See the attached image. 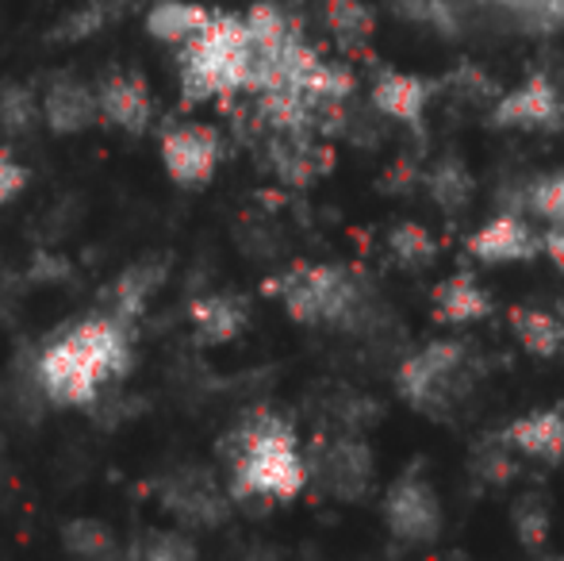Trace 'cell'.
<instances>
[{
	"label": "cell",
	"mask_w": 564,
	"mask_h": 561,
	"mask_svg": "<svg viewBox=\"0 0 564 561\" xmlns=\"http://www.w3.org/2000/svg\"><path fill=\"white\" fill-rule=\"evenodd\" d=\"M131 366V327L116 315H93L43 346L35 381L54 404H93L100 385L127 374Z\"/></svg>",
	"instance_id": "1"
},
{
	"label": "cell",
	"mask_w": 564,
	"mask_h": 561,
	"mask_svg": "<svg viewBox=\"0 0 564 561\" xmlns=\"http://www.w3.org/2000/svg\"><path fill=\"white\" fill-rule=\"evenodd\" d=\"M230 496L235 500H292L307 485L296 434L276 416H253L230 434Z\"/></svg>",
	"instance_id": "2"
},
{
	"label": "cell",
	"mask_w": 564,
	"mask_h": 561,
	"mask_svg": "<svg viewBox=\"0 0 564 561\" xmlns=\"http://www.w3.org/2000/svg\"><path fill=\"white\" fill-rule=\"evenodd\" d=\"M250 69L253 43L246 20L212 12V20L188 43H181V97L188 108L216 97H235L250 89Z\"/></svg>",
	"instance_id": "3"
},
{
	"label": "cell",
	"mask_w": 564,
	"mask_h": 561,
	"mask_svg": "<svg viewBox=\"0 0 564 561\" xmlns=\"http://www.w3.org/2000/svg\"><path fill=\"white\" fill-rule=\"evenodd\" d=\"M273 296H281L284 312L296 323H346L361 312V281L357 273L341 270V266H292L284 278L265 284Z\"/></svg>",
	"instance_id": "4"
},
{
	"label": "cell",
	"mask_w": 564,
	"mask_h": 561,
	"mask_svg": "<svg viewBox=\"0 0 564 561\" xmlns=\"http://www.w3.org/2000/svg\"><path fill=\"white\" fill-rule=\"evenodd\" d=\"M460 366H465V346L453 343H431L423 350H415L408 362L400 366V397L411 400L415 408H434V404H446L453 381H457Z\"/></svg>",
	"instance_id": "5"
},
{
	"label": "cell",
	"mask_w": 564,
	"mask_h": 561,
	"mask_svg": "<svg viewBox=\"0 0 564 561\" xmlns=\"http://www.w3.org/2000/svg\"><path fill=\"white\" fill-rule=\"evenodd\" d=\"M162 162L177 185H208L219 165V131L208 123H177L162 136Z\"/></svg>",
	"instance_id": "6"
},
{
	"label": "cell",
	"mask_w": 564,
	"mask_h": 561,
	"mask_svg": "<svg viewBox=\"0 0 564 561\" xmlns=\"http://www.w3.org/2000/svg\"><path fill=\"white\" fill-rule=\"evenodd\" d=\"M384 519L388 531L403 542H431L442 531V508L438 496L426 481L400 477L384 496Z\"/></svg>",
	"instance_id": "7"
},
{
	"label": "cell",
	"mask_w": 564,
	"mask_h": 561,
	"mask_svg": "<svg viewBox=\"0 0 564 561\" xmlns=\"http://www.w3.org/2000/svg\"><path fill=\"white\" fill-rule=\"evenodd\" d=\"M162 508L173 511L181 524L216 527L227 516V500L219 485L200 470H181L162 481Z\"/></svg>",
	"instance_id": "8"
},
{
	"label": "cell",
	"mask_w": 564,
	"mask_h": 561,
	"mask_svg": "<svg viewBox=\"0 0 564 561\" xmlns=\"http://www.w3.org/2000/svg\"><path fill=\"white\" fill-rule=\"evenodd\" d=\"M557 120H561V93L542 74H534L519 89L499 97L496 112H491V123H499V128H553Z\"/></svg>",
	"instance_id": "9"
},
{
	"label": "cell",
	"mask_w": 564,
	"mask_h": 561,
	"mask_svg": "<svg viewBox=\"0 0 564 561\" xmlns=\"http://www.w3.org/2000/svg\"><path fill=\"white\" fill-rule=\"evenodd\" d=\"M473 258L488 266H507V262H527L542 250V235L530 231V224L522 216H496L468 239Z\"/></svg>",
	"instance_id": "10"
},
{
	"label": "cell",
	"mask_w": 564,
	"mask_h": 561,
	"mask_svg": "<svg viewBox=\"0 0 564 561\" xmlns=\"http://www.w3.org/2000/svg\"><path fill=\"white\" fill-rule=\"evenodd\" d=\"M269 170L292 188H304L327 170V150H319L312 142L307 131H296V128H273V139H269Z\"/></svg>",
	"instance_id": "11"
},
{
	"label": "cell",
	"mask_w": 564,
	"mask_h": 561,
	"mask_svg": "<svg viewBox=\"0 0 564 561\" xmlns=\"http://www.w3.org/2000/svg\"><path fill=\"white\" fill-rule=\"evenodd\" d=\"M100 100V120L123 128L131 136H142L154 116V97H150L147 82L139 74H112L105 77V85L97 89Z\"/></svg>",
	"instance_id": "12"
},
{
	"label": "cell",
	"mask_w": 564,
	"mask_h": 561,
	"mask_svg": "<svg viewBox=\"0 0 564 561\" xmlns=\"http://www.w3.org/2000/svg\"><path fill=\"white\" fill-rule=\"evenodd\" d=\"M43 120L54 136H77L100 120V100L89 85L74 82V77H58L43 93Z\"/></svg>",
	"instance_id": "13"
},
{
	"label": "cell",
	"mask_w": 564,
	"mask_h": 561,
	"mask_svg": "<svg viewBox=\"0 0 564 561\" xmlns=\"http://www.w3.org/2000/svg\"><path fill=\"white\" fill-rule=\"evenodd\" d=\"M165 273L170 270H165L162 258H142V262L127 266V270L116 278L112 292H108V296H112V312L108 315H116V320H123L127 327H131V323L147 312L154 292L165 284Z\"/></svg>",
	"instance_id": "14"
},
{
	"label": "cell",
	"mask_w": 564,
	"mask_h": 561,
	"mask_svg": "<svg viewBox=\"0 0 564 561\" xmlns=\"http://www.w3.org/2000/svg\"><path fill=\"white\" fill-rule=\"evenodd\" d=\"M431 100V85L415 74H400V69H384L372 85V105L400 123H419Z\"/></svg>",
	"instance_id": "15"
},
{
	"label": "cell",
	"mask_w": 564,
	"mask_h": 561,
	"mask_svg": "<svg viewBox=\"0 0 564 561\" xmlns=\"http://www.w3.org/2000/svg\"><path fill=\"white\" fill-rule=\"evenodd\" d=\"M188 320L196 327V338L208 346H224L230 338L242 335L246 327V304L235 296H224V292H212V296L193 300L188 308Z\"/></svg>",
	"instance_id": "16"
},
{
	"label": "cell",
	"mask_w": 564,
	"mask_h": 561,
	"mask_svg": "<svg viewBox=\"0 0 564 561\" xmlns=\"http://www.w3.org/2000/svg\"><path fill=\"white\" fill-rule=\"evenodd\" d=\"M323 477H327L330 493L341 496V500H357V496L369 488V477H372V457L361 442H349L341 439L335 446L327 450L323 457Z\"/></svg>",
	"instance_id": "17"
},
{
	"label": "cell",
	"mask_w": 564,
	"mask_h": 561,
	"mask_svg": "<svg viewBox=\"0 0 564 561\" xmlns=\"http://www.w3.org/2000/svg\"><path fill=\"white\" fill-rule=\"evenodd\" d=\"M519 454L542 457V462H557L564 454V416L561 412H534L522 416L507 427L503 434Z\"/></svg>",
	"instance_id": "18"
},
{
	"label": "cell",
	"mask_w": 564,
	"mask_h": 561,
	"mask_svg": "<svg viewBox=\"0 0 564 561\" xmlns=\"http://www.w3.org/2000/svg\"><path fill=\"white\" fill-rule=\"evenodd\" d=\"M212 20V12L204 4H193V0H158L147 12V31L158 39V43H188L204 23Z\"/></svg>",
	"instance_id": "19"
},
{
	"label": "cell",
	"mask_w": 564,
	"mask_h": 561,
	"mask_svg": "<svg viewBox=\"0 0 564 561\" xmlns=\"http://www.w3.org/2000/svg\"><path fill=\"white\" fill-rule=\"evenodd\" d=\"M434 312L442 323H476L491 312V300L468 273H453L434 289Z\"/></svg>",
	"instance_id": "20"
},
{
	"label": "cell",
	"mask_w": 564,
	"mask_h": 561,
	"mask_svg": "<svg viewBox=\"0 0 564 561\" xmlns=\"http://www.w3.org/2000/svg\"><path fill=\"white\" fill-rule=\"evenodd\" d=\"M511 327L519 335V343L527 346L538 358H553L564 346V323L553 312H542V308H514L511 312Z\"/></svg>",
	"instance_id": "21"
},
{
	"label": "cell",
	"mask_w": 564,
	"mask_h": 561,
	"mask_svg": "<svg viewBox=\"0 0 564 561\" xmlns=\"http://www.w3.org/2000/svg\"><path fill=\"white\" fill-rule=\"evenodd\" d=\"M43 116V100L28 85H4L0 89V131L4 136H28Z\"/></svg>",
	"instance_id": "22"
},
{
	"label": "cell",
	"mask_w": 564,
	"mask_h": 561,
	"mask_svg": "<svg viewBox=\"0 0 564 561\" xmlns=\"http://www.w3.org/2000/svg\"><path fill=\"white\" fill-rule=\"evenodd\" d=\"M62 542L77 558H112L119 550L112 531L105 524H97V519H69L66 531H62Z\"/></svg>",
	"instance_id": "23"
},
{
	"label": "cell",
	"mask_w": 564,
	"mask_h": 561,
	"mask_svg": "<svg viewBox=\"0 0 564 561\" xmlns=\"http://www.w3.org/2000/svg\"><path fill=\"white\" fill-rule=\"evenodd\" d=\"M388 247H392L395 262L411 266V270H419V266H431L434 255H438V247H434L431 231H426L423 224H400L392 235H388Z\"/></svg>",
	"instance_id": "24"
},
{
	"label": "cell",
	"mask_w": 564,
	"mask_h": 561,
	"mask_svg": "<svg viewBox=\"0 0 564 561\" xmlns=\"http://www.w3.org/2000/svg\"><path fill=\"white\" fill-rule=\"evenodd\" d=\"M327 23L341 43L357 46L372 35V12L361 0H327Z\"/></svg>",
	"instance_id": "25"
},
{
	"label": "cell",
	"mask_w": 564,
	"mask_h": 561,
	"mask_svg": "<svg viewBox=\"0 0 564 561\" xmlns=\"http://www.w3.org/2000/svg\"><path fill=\"white\" fill-rule=\"evenodd\" d=\"M127 558H142V561H193L196 558V542L185 539L181 531H154L147 539H139Z\"/></svg>",
	"instance_id": "26"
},
{
	"label": "cell",
	"mask_w": 564,
	"mask_h": 561,
	"mask_svg": "<svg viewBox=\"0 0 564 561\" xmlns=\"http://www.w3.org/2000/svg\"><path fill=\"white\" fill-rule=\"evenodd\" d=\"M108 20H112V0H89L85 8H74V12L62 20L58 43H82V39H93L97 31L108 28Z\"/></svg>",
	"instance_id": "27"
},
{
	"label": "cell",
	"mask_w": 564,
	"mask_h": 561,
	"mask_svg": "<svg viewBox=\"0 0 564 561\" xmlns=\"http://www.w3.org/2000/svg\"><path fill=\"white\" fill-rule=\"evenodd\" d=\"M530 212L545 219L550 227H564V173H550V177L534 181L527 196Z\"/></svg>",
	"instance_id": "28"
},
{
	"label": "cell",
	"mask_w": 564,
	"mask_h": 561,
	"mask_svg": "<svg viewBox=\"0 0 564 561\" xmlns=\"http://www.w3.org/2000/svg\"><path fill=\"white\" fill-rule=\"evenodd\" d=\"M431 193H434V201H438L446 212H457L460 204H468L473 181H468V173L460 170L457 162H442L438 173L431 177Z\"/></svg>",
	"instance_id": "29"
},
{
	"label": "cell",
	"mask_w": 564,
	"mask_h": 561,
	"mask_svg": "<svg viewBox=\"0 0 564 561\" xmlns=\"http://www.w3.org/2000/svg\"><path fill=\"white\" fill-rule=\"evenodd\" d=\"M395 12L408 15L411 23H423V28L446 31V35L457 31V12H453L449 0H395Z\"/></svg>",
	"instance_id": "30"
},
{
	"label": "cell",
	"mask_w": 564,
	"mask_h": 561,
	"mask_svg": "<svg viewBox=\"0 0 564 561\" xmlns=\"http://www.w3.org/2000/svg\"><path fill=\"white\" fill-rule=\"evenodd\" d=\"M23 185H28V170L12 154H0V204L12 201Z\"/></svg>",
	"instance_id": "31"
},
{
	"label": "cell",
	"mask_w": 564,
	"mask_h": 561,
	"mask_svg": "<svg viewBox=\"0 0 564 561\" xmlns=\"http://www.w3.org/2000/svg\"><path fill=\"white\" fill-rule=\"evenodd\" d=\"M66 273H69V266L62 262V258L39 255L35 258V270H31V278H35V281H58V278H66Z\"/></svg>",
	"instance_id": "32"
},
{
	"label": "cell",
	"mask_w": 564,
	"mask_h": 561,
	"mask_svg": "<svg viewBox=\"0 0 564 561\" xmlns=\"http://www.w3.org/2000/svg\"><path fill=\"white\" fill-rule=\"evenodd\" d=\"M542 250L550 255V262L564 270V227H550V231L542 235Z\"/></svg>",
	"instance_id": "33"
},
{
	"label": "cell",
	"mask_w": 564,
	"mask_h": 561,
	"mask_svg": "<svg viewBox=\"0 0 564 561\" xmlns=\"http://www.w3.org/2000/svg\"><path fill=\"white\" fill-rule=\"evenodd\" d=\"M564 23V0H538V28Z\"/></svg>",
	"instance_id": "34"
},
{
	"label": "cell",
	"mask_w": 564,
	"mask_h": 561,
	"mask_svg": "<svg viewBox=\"0 0 564 561\" xmlns=\"http://www.w3.org/2000/svg\"><path fill=\"white\" fill-rule=\"evenodd\" d=\"M8 308H12V296H8L4 284H0V320H8Z\"/></svg>",
	"instance_id": "35"
}]
</instances>
